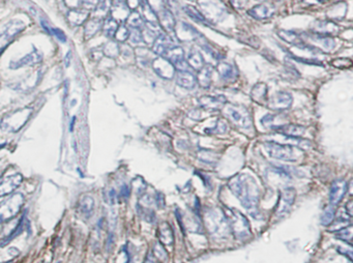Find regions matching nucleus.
Wrapping results in <instances>:
<instances>
[{
    "label": "nucleus",
    "instance_id": "nucleus-54",
    "mask_svg": "<svg viewBox=\"0 0 353 263\" xmlns=\"http://www.w3.org/2000/svg\"><path fill=\"white\" fill-rule=\"evenodd\" d=\"M131 195V188L128 185H123L119 191V197L123 200H127Z\"/></svg>",
    "mask_w": 353,
    "mask_h": 263
},
{
    "label": "nucleus",
    "instance_id": "nucleus-9",
    "mask_svg": "<svg viewBox=\"0 0 353 263\" xmlns=\"http://www.w3.org/2000/svg\"><path fill=\"white\" fill-rule=\"evenodd\" d=\"M295 197L296 192L293 188H286L281 192L278 205L276 208V216L278 218L284 217L290 212L291 207H292L295 202Z\"/></svg>",
    "mask_w": 353,
    "mask_h": 263
},
{
    "label": "nucleus",
    "instance_id": "nucleus-22",
    "mask_svg": "<svg viewBox=\"0 0 353 263\" xmlns=\"http://www.w3.org/2000/svg\"><path fill=\"white\" fill-rule=\"evenodd\" d=\"M176 76V83L184 89H194L197 84L196 76L190 71H177L175 74Z\"/></svg>",
    "mask_w": 353,
    "mask_h": 263
},
{
    "label": "nucleus",
    "instance_id": "nucleus-55",
    "mask_svg": "<svg viewBox=\"0 0 353 263\" xmlns=\"http://www.w3.org/2000/svg\"><path fill=\"white\" fill-rule=\"evenodd\" d=\"M141 0H126V4L130 11H136L140 6Z\"/></svg>",
    "mask_w": 353,
    "mask_h": 263
},
{
    "label": "nucleus",
    "instance_id": "nucleus-4",
    "mask_svg": "<svg viewBox=\"0 0 353 263\" xmlns=\"http://www.w3.org/2000/svg\"><path fill=\"white\" fill-rule=\"evenodd\" d=\"M32 112V108L27 107L16 110L0 120V128L8 133H17L30 119Z\"/></svg>",
    "mask_w": 353,
    "mask_h": 263
},
{
    "label": "nucleus",
    "instance_id": "nucleus-42",
    "mask_svg": "<svg viewBox=\"0 0 353 263\" xmlns=\"http://www.w3.org/2000/svg\"><path fill=\"white\" fill-rule=\"evenodd\" d=\"M184 12L189 15L190 18H192L194 21H196L198 23H206V18L203 16L202 13H200L196 7H194L192 5H187L183 7Z\"/></svg>",
    "mask_w": 353,
    "mask_h": 263
},
{
    "label": "nucleus",
    "instance_id": "nucleus-14",
    "mask_svg": "<svg viewBox=\"0 0 353 263\" xmlns=\"http://www.w3.org/2000/svg\"><path fill=\"white\" fill-rule=\"evenodd\" d=\"M348 190V183L345 179H336L331 187L330 191V203L332 206L339 205L345 197Z\"/></svg>",
    "mask_w": 353,
    "mask_h": 263
},
{
    "label": "nucleus",
    "instance_id": "nucleus-44",
    "mask_svg": "<svg viewBox=\"0 0 353 263\" xmlns=\"http://www.w3.org/2000/svg\"><path fill=\"white\" fill-rule=\"evenodd\" d=\"M198 157L206 164H215L219 160V155L215 152L207 150H201L198 153Z\"/></svg>",
    "mask_w": 353,
    "mask_h": 263
},
{
    "label": "nucleus",
    "instance_id": "nucleus-37",
    "mask_svg": "<svg viewBox=\"0 0 353 263\" xmlns=\"http://www.w3.org/2000/svg\"><path fill=\"white\" fill-rule=\"evenodd\" d=\"M102 51L105 56L109 58H116L120 54V47L116 41H109L105 44Z\"/></svg>",
    "mask_w": 353,
    "mask_h": 263
},
{
    "label": "nucleus",
    "instance_id": "nucleus-28",
    "mask_svg": "<svg viewBox=\"0 0 353 263\" xmlns=\"http://www.w3.org/2000/svg\"><path fill=\"white\" fill-rule=\"evenodd\" d=\"M267 93H268L267 85L263 82H259L252 87L251 99L257 104L262 105L267 102Z\"/></svg>",
    "mask_w": 353,
    "mask_h": 263
},
{
    "label": "nucleus",
    "instance_id": "nucleus-47",
    "mask_svg": "<svg viewBox=\"0 0 353 263\" xmlns=\"http://www.w3.org/2000/svg\"><path fill=\"white\" fill-rule=\"evenodd\" d=\"M352 225L344 228V229L340 230L339 232H337L336 234V238L339 239L340 241H346L347 243L351 244L352 243V229H351Z\"/></svg>",
    "mask_w": 353,
    "mask_h": 263
},
{
    "label": "nucleus",
    "instance_id": "nucleus-62",
    "mask_svg": "<svg viewBox=\"0 0 353 263\" xmlns=\"http://www.w3.org/2000/svg\"><path fill=\"white\" fill-rule=\"evenodd\" d=\"M256 1H261V2H263V1H266V0H256Z\"/></svg>",
    "mask_w": 353,
    "mask_h": 263
},
{
    "label": "nucleus",
    "instance_id": "nucleus-5",
    "mask_svg": "<svg viewBox=\"0 0 353 263\" xmlns=\"http://www.w3.org/2000/svg\"><path fill=\"white\" fill-rule=\"evenodd\" d=\"M205 225L207 230L213 234L223 238L230 231L228 220L225 213H222L219 208H210L205 215Z\"/></svg>",
    "mask_w": 353,
    "mask_h": 263
},
{
    "label": "nucleus",
    "instance_id": "nucleus-38",
    "mask_svg": "<svg viewBox=\"0 0 353 263\" xmlns=\"http://www.w3.org/2000/svg\"><path fill=\"white\" fill-rule=\"evenodd\" d=\"M278 36L280 39H282L283 41L292 44V45H298L299 43L303 42L302 37L299 36L298 33H296L295 31H291V30H279L278 31Z\"/></svg>",
    "mask_w": 353,
    "mask_h": 263
},
{
    "label": "nucleus",
    "instance_id": "nucleus-27",
    "mask_svg": "<svg viewBox=\"0 0 353 263\" xmlns=\"http://www.w3.org/2000/svg\"><path fill=\"white\" fill-rule=\"evenodd\" d=\"M25 225H26V214H24L22 216L19 223L16 225V227L10 233H8L6 236H4V238L0 239V248L5 247L6 244H8L12 241H14L16 238H18V236L21 235L23 233L24 229H25Z\"/></svg>",
    "mask_w": 353,
    "mask_h": 263
},
{
    "label": "nucleus",
    "instance_id": "nucleus-13",
    "mask_svg": "<svg viewBox=\"0 0 353 263\" xmlns=\"http://www.w3.org/2000/svg\"><path fill=\"white\" fill-rule=\"evenodd\" d=\"M23 176L21 173H13L7 175L0 181V198L11 195L15 190L21 186Z\"/></svg>",
    "mask_w": 353,
    "mask_h": 263
},
{
    "label": "nucleus",
    "instance_id": "nucleus-56",
    "mask_svg": "<svg viewBox=\"0 0 353 263\" xmlns=\"http://www.w3.org/2000/svg\"><path fill=\"white\" fill-rule=\"evenodd\" d=\"M230 2L236 10H243L246 4V0H230Z\"/></svg>",
    "mask_w": 353,
    "mask_h": 263
},
{
    "label": "nucleus",
    "instance_id": "nucleus-39",
    "mask_svg": "<svg viewBox=\"0 0 353 263\" xmlns=\"http://www.w3.org/2000/svg\"><path fill=\"white\" fill-rule=\"evenodd\" d=\"M127 24L132 29H141L144 26V20L137 11H133L130 13L127 18Z\"/></svg>",
    "mask_w": 353,
    "mask_h": 263
},
{
    "label": "nucleus",
    "instance_id": "nucleus-57",
    "mask_svg": "<svg viewBox=\"0 0 353 263\" xmlns=\"http://www.w3.org/2000/svg\"><path fill=\"white\" fill-rule=\"evenodd\" d=\"M70 61H72V51H68L66 55V58H65V65L66 67H68L70 66Z\"/></svg>",
    "mask_w": 353,
    "mask_h": 263
},
{
    "label": "nucleus",
    "instance_id": "nucleus-6",
    "mask_svg": "<svg viewBox=\"0 0 353 263\" xmlns=\"http://www.w3.org/2000/svg\"><path fill=\"white\" fill-rule=\"evenodd\" d=\"M25 198L21 193H16L0 204V225L6 224L20 214Z\"/></svg>",
    "mask_w": 353,
    "mask_h": 263
},
{
    "label": "nucleus",
    "instance_id": "nucleus-19",
    "mask_svg": "<svg viewBox=\"0 0 353 263\" xmlns=\"http://www.w3.org/2000/svg\"><path fill=\"white\" fill-rule=\"evenodd\" d=\"M43 60V55L41 52L37 49H34L33 51H31L29 54L25 55L24 57H22L21 59L17 60V61H12L10 67L12 68H19V67H23V66H34L38 65L40 63H42Z\"/></svg>",
    "mask_w": 353,
    "mask_h": 263
},
{
    "label": "nucleus",
    "instance_id": "nucleus-17",
    "mask_svg": "<svg viewBox=\"0 0 353 263\" xmlns=\"http://www.w3.org/2000/svg\"><path fill=\"white\" fill-rule=\"evenodd\" d=\"M157 20L162 30H164L165 33L170 36L171 33L175 32L176 21L172 12L169 11L168 8H164V10L157 13Z\"/></svg>",
    "mask_w": 353,
    "mask_h": 263
},
{
    "label": "nucleus",
    "instance_id": "nucleus-12",
    "mask_svg": "<svg viewBox=\"0 0 353 263\" xmlns=\"http://www.w3.org/2000/svg\"><path fill=\"white\" fill-rule=\"evenodd\" d=\"M152 66H153V68L155 72V74L158 77L166 79V80H171V79H173L176 74V69L173 66V65L170 64L169 61L166 58H164L163 56L155 57L153 60Z\"/></svg>",
    "mask_w": 353,
    "mask_h": 263
},
{
    "label": "nucleus",
    "instance_id": "nucleus-49",
    "mask_svg": "<svg viewBox=\"0 0 353 263\" xmlns=\"http://www.w3.org/2000/svg\"><path fill=\"white\" fill-rule=\"evenodd\" d=\"M145 1L148 3V5L151 6L153 10L157 14L158 12H161L162 10H164L165 7V0H145Z\"/></svg>",
    "mask_w": 353,
    "mask_h": 263
},
{
    "label": "nucleus",
    "instance_id": "nucleus-7",
    "mask_svg": "<svg viewBox=\"0 0 353 263\" xmlns=\"http://www.w3.org/2000/svg\"><path fill=\"white\" fill-rule=\"evenodd\" d=\"M225 115L230 119L233 124L242 129H251L253 126V119L248 109L243 106H234L229 105L224 109Z\"/></svg>",
    "mask_w": 353,
    "mask_h": 263
},
{
    "label": "nucleus",
    "instance_id": "nucleus-50",
    "mask_svg": "<svg viewBox=\"0 0 353 263\" xmlns=\"http://www.w3.org/2000/svg\"><path fill=\"white\" fill-rule=\"evenodd\" d=\"M226 130H227V126H226L225 122L219 121L214 129H206L205 132H207V133L209 132V133H211V134H213V133L221 134V133H225Z\"/></svg>",
    "mask_w": 353,
    "mask_h": 263
},
{
    "label": "nucleus",
    "instance_id": "nucleus-34",
    "mask_svg": "<svg viewBox=\"0 0 353 263\" xmlns=\"http://www.w3.org/2000/svg\"><path fill=\"white\" fill-rule=\"evenodd\" d=\"M141 10H142V18L147 25H154L158 24L157 20V14L153 10V8L148 5L145 0H142L140 3Z\"/></svg>",
    "mask_w": 353,
    "mask_h": 263
},
{
    "label": "nucleus",
    "instance_id": "nucleus-59",
    "mask_svg": "<svg viewBox=\"0 0 353 263\" xmlns=\"http://www.w3.org/2000/svg\"><path fill=\"white\" fill-rule=\"evenodd\" d=\"M114 235L113 234H110L109 236H108V241H107V248L109 249V248H111V245H112V243H113V241H114Z\"/></svg>",
    "mask_w": 353,
    "mask_h": 263
},
{
    "label": "nucleus",
    "instance_id": "nucleus-2",
    "mask_svg": "<svg viewBox=\"0 0 353 263\" xmlns=\"http://www.w3.org/2000/svg\"><path fill=\"white\" fill-rule=\"evenodd\" d=\"M228 213H225V216L228 220L229 228L233 233L234 238L240 241L248 240L252 235L250 223L241 212L235 209H228Z\"/></svg>",
    "mask_w": 353,
    "mask_h": 263
},
{
    "label": "nucleus",
    "instance_id": "nucleus-1",
    "mask_svg": "<svg viewBox=\"0 0 353 263\" xmlns=\"http://www.w3.org/2000/svg\"><path fill=\"white\" fill-rule=\"evenodd\" d=\"M228 186L234 196L241 201L242 205L253 216H256L260 199V190L255 178L246 173H240L229 180Z\"/></svg>",
    "mask_w": 353,
    "mask_h": 263
},
{
    "label": "nucleus",
    "instance_id": "nucleus-32",
    "mask_svg": "<svg viewBox=\"0 0 353 263\" xmlns=\"http://www.w3.org/2000/svg\"><path fill=\"white\" fill-rule=\"evenodd\" d=\"M158 239H160L162 244L169 247L174 243V234L172 227L168 223H163L158 228Z\"/></svg>",
    "mask_w": 353,
    "mask_h": 263
},
{
    "label": "nucleus",
    "instance_id": "nucleus-61",
    "mask_svg": "<svg viewBox=\"0 0 353 263\" xmlns=\"http://www.w3.org/2000/svg\"><path fill=\"white\" fill-rule=\"evenodd\" d=\"M5 143H3V144H0V150H2V148H4L5 147Z\"/></svg>",
    "mask_w": 353,
    "mask_h": 263
},
{
    "label": "nucleus",
    "instance_id": "nucleus-35",
    "mask_svg": "<svg viewBox=\"0 0 353 263\" xmlns=\"http://www.w3.org/2000/svg\"><path fill=\"white\" fill-rule=\"evenodd\" d=\"M187 63H188L189 66L193 67L194 69H196V71H199V69L205 65L204 58H203L202 54L200 53V51H198L196 49L191 50V52L188 55Z\"/></svg>",
    "mask_w": 353,
    "mask_h": 263
},
{
    "label": "nucleus",
    "instance_id": "nucleus-51",
    "mask_svg": "<svg viewBox=\"0 0 353 263\" xmlns=\"http://www.w3.org/2000/svg\"><path fill=\"white\" fill-rule=\"evenodd\" d=\"M50 34H53V36H55L56 37V39L59 41V42H61V43H66V33L63 31V30H61V29H59V28H52L51 27V29H50Z\"/></svg>",
    "mask_w": 353,
    "mask_h": 263
},
{
    "label": "nucleus",
    "instance_id": "nucleus-18",
    "mask_svg": "<svg viewBox=\"0 0 353 263\" xmlns=\"http://www.w3.org/2000/svg\"><path fill=\"white\" fill-rule=\"evenodd\" d=\"M174 45L175 44L173 43L172 38L169 36V34L162 32L161 34H158L156 39L154 41L152 51L154 54L163 56L166 53V51L169 48L173 47Z\"/></svg>",
    "mask_w": 353,
    "mask_h": 263
},
{
    "label": "nucleus",
    "instance_id": "nucleus-8",
    "mask_svg": "<svg viewBox=\"0 0 353 263\" xmlns=\"http://www.w3.org/2000/svg\"><path fill=\"white\" fill-rule=\"evenodd\" d=\"M25 29V24L21 20H12L0 31V49H4L18 34Z\"/></svg>",
    "mask_w": 353,
    "mask_h": 263
},
{
    "label": "nucleus",
    "instance_id": "nucleus-20",
    "mask_svg": "<svg viewBox=\"0 0 353 263\" xmlns=\"http://www.w3.org/2000/svg\"><path fill=\"white\" fill-rule=\"evenodd\" d=\"M249 16L256 20H266L275 14V7L271 4L260 3L256 6H253L248 11Z\"/></svg>",
    "mask_w": 353,
    "mask_h": 263
},
{
    "label": "nucleus",
    "instance_id": "nucleus-58",
    "mask_svg": "<svg viewBox=\"0 0 353 263\" xmlns=\"http://www.w3.org/2000/svg\"><path fill=\"white\" fill-rule=\"evenodd\" d=\"M103 55H104V54H103V51H96V50H94V51L92 52V54H91V56L93 57L94 60L101 59ZM92 57H91V58H92Z\"/></svg>",
    "mask_w": 353,
    "mask_h": 263
},
{
    "label": "nucleus",
    "instance_id": "nucleus-26",
    "mask_svg": "<svg viewBox=\"0 0 353 263\" xmlns=\"http://www.w3.org/2000/svg\"><path fill=\"white\" fill-rule=\"evenodd\" d=\"M217 71L220 77L225 81H234L238 77L237 67L229 63H220L218 65Z\"/></svg>",
    "mask_w": 353,
    "mask_h": 263
},
{
    "label": "nucleus",
    "instance_id": "nucleus-36",
    "mask_svg": "<svg viewBox=\"0 0 353 263\" xmlns=\"http://www.w3.org/2000/svg\"><path fill=\"white\" fill-rule=\"evenodd\" d=\"M118 26H119V23L116 20H114L111 16H108L107 18L103 21L102 29H103V32L105 33L106 37L114 38V34H115Z\"/></svg>",
    "mask_w": 353,
    "mask_h": 263
},
{
    "label": "nucleus",
    "instance_id": "nucleus-30",
    "mask_svg": "<svg viewBox=\"0 0 353 263\" xmlns=\"http://www.w3.org/2000/svg\"><path fill=\"white\" fill-rule=\"evenodd\" d=\"M103 26V20L100 19H89L84 23V40L88 41L93 38L98 33Z\"/></svg>",
    "mask_w": 353,
    "mask_h": 263
},
{
    "label": "nucleus",
    "instance_id": "nucleus-64",
    "mask_svg": "<svg viewBox=\"0 0 353 263\" xmlns=\"http://www.w3.org/2000/svg\"><path fill=\"white\" fill-rule=\"evenodd\" d=\"M277 1H279V0H277Z\"/></svg>",
    "mask_w": 353,
    "mask_h": 263
},
{
    "label": "nucleus",
    "instance_id": "nucleus-33",
    "mask_svg": "<svg viewBox=\"0 0 353 263\" xmlns=\"http://www.w3.org/2000/svg\"><path fill=\"white\" fill-rule=\"evenodd\" d=\"M111 5H112L111 0H101V1L99 2V4L96 5L95 8L93 10V17H92V18L100 19V20L104 21L110 14Z\"/></svg>",
    "mask_w": 353,
    "mask_h": 263
},
{
    "label": "nucleus",
    "instance_id": "nucleus-21",
    "mask_svg": "<svg viewBox=\"0 0 353 263\" xmlns=\"http://www.w3.org/2000/svg\"><path fill=\"white\" fill-rule=\"evenodd\" d=\"M311 28L313 33L322 34V36H329V37H331V34L332 33H337L340 29L339 26L336 23L329 20L316 21Z\"/></svg>",
    "mask_w": 353,
    "mask_h": 263
},
{
    "label": "nucleus",
    "instance_id": "nucleus-29",
    "mask_svg": "<svg viewBox=\"0 0 353 263\" xmlns=\"http://www.w3.org/2000/svg\"><path fill=\"white\" fill-rule=\"evenodd\" d=\"M78 208L84 218L89 219L94 212V199L90 195H84L79 201Z\"/></svg>",
    "mask_w": 353,
    "mask_h": 263
},
{
    "label": "nucleus",
    "instance_id": "nucleus-46",
    "mask_svg": "<svg viewBox=\"0 0 353 263\" xmlns=\"http://www.w3.org/2000/svg\"><path fill=\"white\" fill-rule=\"evenodd\" d=\"M153 53V51H148L147 48H142L139 47L136 50V56L139 60L142 61V65H147L148 63H153L154 59H151V54Z\"/></svg>",
    "mask_w": 353,
    "mask_h": 263
},
{
    "label": "nucleus",
    "instance_id": "nucleus-11",
    "mask_svg": "<svg viewBox=\"0 0 353 263\" xmlns=\"http://www.w3.org/2000/svg\"><path fill=\"white\" fill-rule=\"evenodd\" d=\"M293 104V96L288 91H278L268 100L267 106L275 111H284Z\"/></svg>",
    "mask_w": 353,
    "mask_h": 263
},
{
    "label": "nucleus",
    "instance_id": "nucleus-24",
    "mask_svg": "<svg viewBox=\"0 0 353 263\" xmlns=\"http://www.w3.org/2000/svg\"><path fill=\"white\" fill-rule=\"evenodd\" d=\"M214 69L215 68L211 65H204L198 71L196 80L202 88H209L210 87L211 80H213Z\"/></svg>",
    "mask_w": 353,
    "mask_h": 263
},
{
    "label": "nucleus",
    "instance_id": "nucleus-63",
    "mask_svg": "<svg viewBox=\"0 0 353 263\" xmlns=\"http://www.w3.org/2000/svg\"><path fill=\"white\" fill-rule=\"evenodd\" d=\"M190 1H194V0H190Z\"/></svg>",
    "mask_w": 353,
    "mask_h": 263
},
{
    "label": "nucleus",
    "instance_id": "nucleus-48",
    "mask_svg": "<svg viewBox=\"0 0 353 263\" xmlns=\"http://www.w3.org/2000/svg\"><path fill=\"white\" fill-rule=\"evenodd\" d=\"M129 40L131 44H133V45H140V44L144 43L142 33H141V29H132V31L130 30Z\"/></svg>",
    "mask_w": 353,
    "mask_h": 263
},
{
    "label": "nucleus",
    "instance_id": "nucleus-41",
    "mask_svg": "<svg viewBox=\"0 0 353 263\" xmlns=\"http://www.w3.org/2000/svg\"><path fill=\"white\" fill-rule=\"evenodd\" d=\"M336 218V206L330 205L326 207L321 215V224L324 226H329Z\"/></svg>",
    "mask_w": 353,
    "mask_h": 263
},
{
    "label": "nucleus",
    "instance_id": "nucleus-45",
    "mask_svg": "<svg viewBox=\"0 0 353 263\" xmlns=\"http://www.w3.org/2000/svg\"><path fill=\"white\" fill-rule=\"evenodd\" d=\"M129 37H130V29L128 28V26L126 24H119L115 34H114V38H115L116 42L125 43L126 41L129 40Z\"/></svg>",
    "mask_w": 353,
    "mask_h": 263
},
{
    "label": "nucleus",
    "instance_id": "nucleus-10",
    "mask_svg": "<svg viewBox=\"0 0 353 263\" xmlns=\"http://www.w3.org/2000/svg\"><path fill=\"white\" fill-rule=\"evenodd\" d=\"M163 57L168 60L170 64H172L175 69H177V71H188L189 65L184 58V52L182 48L174 45L166 51Z\"/></svg>",
    "mask_w": 353,
    "mask_h": 263
},
{
    "label": "nucleus",
    "instance_id": "nucleus-23",
    "mask_svg": "<svg viewBox=\"0 0 353 263\" xmlns=\"http://www.w3.org/2000/svg\"><path fill=\"white\" fill-rule=\"evenodd\" d=\"M111 17L116 20L117 22L126 21L130 15V10L126 4V1H121V0H116L115 2H112L111 5Z\"/></svg>",
    "mask_w": 353,
    "mask_h": 263
},
{
    "label": "nucleus",
    "instance_id": "nucleus-60",
    "mask_svg": "<svg viewBox=\"0 0 353 263\" xmlns=\"http://www.w3.org/2000/svg\"><path fill=\"white\" fill-rule=\"evenodd\" d=\"M76 120H77V118H76V116H74V117L72 118V121H70V126H69V131H70V132L74 131V127H75Z\"/></svg>",
    "mask_w": 353,
    "mask_h": 263
},
{
    "label": "nucleus",
    "instance_id": "nucleus-52",
    "mask_svg": "<svg viewBox=\"0 0 353 263\" xmlns=\"http://www.w3.org/2000/svg\"><path fill=\"white\" fill-rule=\"evenodd\" d=\"M65 3L69 10H76V8L82 7V0H65Z\"/></svg>",
    "mask_w": 353,
    "mask_h": 263
},
{
    "label": "nucleus",
    "instance_id": "nucleus-25",
    "mask_svg": "<svg viewBox=\"0 0 353 263\" xmlns=\"http://www.w3.org/2000/svg\"><path fill=\"white\" fill-rule=\"evenodd\" d=\"M89 18V12L81 8H76V10H69L66 15V20L72 26H80L83 25Z\"/></svg>",
    "mask_w": 353,
    "mask_h": 263
},
{
    "label": "nucleus",
    "instance_id": "nucleus-31",
    "mask_svg": "<svg viewBox=\"0 0 353 263\" xmlns=\"http://www.w3.org/2000/svg\"><path fill=\"white\" fill-rule=\"evenodd\" d=\"M278 133L290 136V137H301L306 133V128L301 125H295V124H286L284 126L280 127L276 130Z\"/></svg>",
    "mask_w": 353,
    "mask_h": 263
},
{
    "label": "nucleus",
    "instance_id": "nucleus-15",
    "mask_svg": "<svg viewBox=\"0 0 353 263\" xmlns=\"http://www.w3.org/2000/svg\"><path fill=\"white\" fill-rule=\"evenodd\" d=\"M304 38L307 41H310L311 44L316 46L317 49L320 48L325 51H331L334 47H336V41H334L331 37L329 36H322V34H317V33H305Z\"/></svg>",
    "mask_w": 353,
    "mask_h": 263
},
{
    "label": "nucleus",
    "instance_id": "nucleus-43",
    "mask_svg": "<svg viewBox=\"0 0 353 263\" xmlns=\"http://www.w3.org/2000/svg\"><path fill=\"white\" fill-rule=\"evenodd\" d=\"M351 225V221L350 219H346V218H338L336 221H332L331 223V225H329L330 227V231L331 232H339L340 230L344 229L348 226Z\"/></svg>",
    "mask_w": 353,
    "mask_h": 263
},
{
    "label": "nucleus",
    "instance_id": "nucleus-16",
    "mask_svg": "<svg viewBox=\"0 0 353 263\" xmlns=\"http://www.w3.org/2000/svg\"><path fill=\"white\" fill-rule=\"evenodd\" d=\"M228 103L224 95H203L199 99V105L206 110H220Z\"/></svg>",
    "mask_w": 353,
    "mask_h": 263
},
{
    "label": "nucleus",
    "instance_id": "nucleus-3",
    "mask_svg": "<svg viewBox=\"0 0 353 263\" xmlns=\"http://www.w3.org/2000/svg\"><path fill=\"white\" fill-rule=\"evenodd\" d=\"M265 151L270 157L284 162H296L302 156V150L288 144L268 141L264 143Z\"/></svg>",
    "mask_w": 353,
    "mask_h": 263
},
{
    "label": "nucleus",
    "instance_id": "nucleus-40",
    "mask_svg": "<svg viewBox=\"0 0 353 263\" xmlns=\"http://www.w3.org/2000/svg\"><path fill=\"white\" fill-rule=\"evenodd\" d=\"M283 117L277 115V114H266L265 116H263L261 118V125L266 128V129H270V130H277L279 129L281 126L279 124H277L276 120L282 119Z\"/></svg>",
    "mask_w": 353,
    "mask_h": 263
},
{
    "label": "nucleus",
    "instance_id": "nucleus-53",
    "mask_svg": "<svg viewBox=\"0 0 353 263\" xmlns=\"http://www.w3.org/2000/svg\"><path fill=\"white\" fill-rule=\"evenodd\" d=\"M101 0H82V6L87 10H94L95 6L99 4Z\"/></svg>",
    "mask_w": 353,
    "mask_h": 263
}]
</instances>
